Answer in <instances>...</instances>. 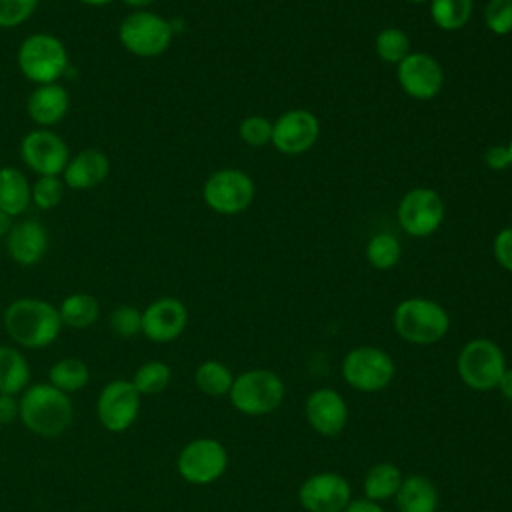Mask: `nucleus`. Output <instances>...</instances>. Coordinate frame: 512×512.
<instances>
[{
    "mask_svg": "<svg viewBox=\"0 0 512 512\" xmlns=\"http://www.w3.org/2000/svg\"><path fill=\"white\" fill-rule=\"evenodd\" d=\"M4 330L10 340L26 350H42L54 344L62 332L58 306L42 298L22 296L4 310Z\"/></svg>",
    "mask_w": 512,
    "mask_h": 512,
    "instance_id": "obj_1",
    "label": "nucleus"
},
{
    "mask_svg": "<svg viewBox=\"0 0 512 512\" xmlns=\"http://www.w3.org/2000/svg\"><path fill=\"white\" fill-rule=\"evenodd\" d=\"M20 422L40 438L62 436L74 418V406L66 392L50 382H34L20 394Z\"/></svg>",
    "mask_w": 512,
    "mask_h": 512,
    "instance_id": "obj_2",
    "label": "nucleus"
},
{
    "mask_svg": "<svg viewBox=\"0 0 512 512\" xmlns=\"http://www.w3.org/2000/svg\"><path fill=\"white\" fill-rule=\"evenodd\" d=\"M392 326L404 342L430 346L448 334L450 316L440 302L424 296H412L396 304L392 312Z\"/></svg>",
    "mask_w": 512,
    "mask_h": 512,
    "instance_id": "obj_3",
    "label": "nucleus"
},
{
    "mask_svg": "<svg viewBox=\"0 0 512 512\" xmlns=\"http://www.w3.org/2000/svg\"><path fill=\"white\" fill-rule=\"evenodd\" d=\"M16 64L28 82L36 86L52 84L68 70V50L58 36L50 32H34L20 42Z\"/></svg>",
    "mask_w": 512,
    "mask_h": 512,
    "instance_id": "obj_4",
    "label": "nucleus"
},
{
    "mask_svg": "<svg viewBox=\"0 0 512 512\" xmlns=\"http://www.w3.org/2000/svg\"><path fill=\"white\" fill-rule=\"evenodd\" d=\"M286 396L284 380L268 368H250L234 376L228 400L244 416H266L280 408Z\"/></svg>",
    "mask_w": 512,
    "mask_h": 512,
    "instance_id": "obj_5",
    "label": "nucleus"
},
{
    "mask_svg": "<svg viewBox=\"0 0 512 512\" xmlns=\"http://www.w3.org/2000/svg\"><path fill=\"white\" fill-rule=\"evenodd\" d=\"M506 364L504 350L490 338L468 340L456 358V372L462 384L474 392L496 390Z\"/></svg>",
    "mask_w": 512,
    "mask_h": 512,
    "instance_id": "obj_6",
    "label": "nucleus"
},
{
    "mask_svg": "<svg viewBox=\"0 0 512 512\" xmlns=\"http://www.w3.org/2000/svg\"><path fill=\"white\" fill-rule=\"evenodd\" d=\"M174 38V26L164 16L150 10H136L122 18L118 40L136 58L162 56Z\"/></svg>",
    "mask_w": 512,
    "mask_h": 512,
    "instance_id": "obj_7",
    "label": "nucleus"
},
{
    "mask_svg": "<svg viewBox=\"0 0 512 512\" xmlns=\"http://www.w3.org/2000/svg\"><path fill=\"white\" fill-rule=\"evenodd\" d=\"M340 372L350 388L374 394L392 384L396 364L392 356L378 346H356L344 354Z\"/></svg>",
    "mask_w": 512,
    "mask_h": 512,
    "instance_id": "obj_8",
    "label": "nucleus"
},
{
    "mask_svg": "<svg viewBox=\"0 0 512 512\" xmlns=\"http://www.w3.org/2000/svg\"><path fill=\"white\" fill-rule=\"evenodd\" d=\"M228 468V450L216 438H194L176 456L180 478L194 486H208L222 478Z\"/></svg>",
    "mask_w": 512,
    "mask_h": 512,
    "instance_id": "obj_9",
    "label": "nucleus"
},
{
    "mask_svg": "<svg viewBox=\"0 0 512 512\" xmlns=\"http://www.w3.org/2000/svg\"><path fill=\"white\" fill-rule=\"evenodd\" d=\"M254 180L240 168H220L202 184V198L210 210L222 216L244 212L254 200Z\"/></svg>",
    "mask_w": 512,
    "mask_h": 512,
    "instance_id": "obj_10",
    "label": "nucleus"
},
{
    "mask_svg": "<svg viewBox=\"0 0 512 512\" xmlns=\"http://www.w3.org/2000/svg\"><path fill=\"white\" fill-rule=\"evenodd\" d=\"M142 408V394L132 380L116 378L102 386L96 400V416L102 428L114 434L126 432L138 418Z\"/></svg>",
    "mask_w": 512,
    "mask_h": 512,
    "instance_id": "obj_11",
    "label": "nucleus"
},
{
    "mask_svg": "<svg viewBox=\"0 0 512 512\" xmlns=\"http://www.w3.org/2000/svg\"><path fill=\"white\" fill-rule=\"evenodd\" d=\"M444 200L432 188L408 190L396 208L400 228L414 238L432 236L444 222Z\"/></svg>",
    "mask_w": 512,
    "mask_h": 512,
    "instance_id": "obj_12",
    "label": "nucleus"
},
{
    "mask_svg": "<svg viewBox=\"0 0 512 512\" xmlns=\"http://www.w3.org/2000/svg\"><path fill=\"white\" fill-rule=\"evenodd\" d=\"M20 158L36 176H62L70 160V148L52 128H34L20 142Z\"/></svg>",
    "mask_w": 512,
    "mask_h": 512,
    "instance_id": "obj_13",
    "label": "nucleus"
},
{
    "mask_svg": "<svg viewBox=\"0 0 512 512\" xmlns=\"http://www.w3.org/2000/svg\"><path fill=\"white\" fill-rule=\"evenodd\" d=\"M352 500V486L338 472H316L298 486V502L306 512H344Z\"/></svg>",
    "mask_w": 512,
    "mask_h": 512,
    "instance_id": "obj_14",
    "label": "nucleus"
},
{
    "mask_svg": "<svg viewBox=\"0 0 512 512\" xmlns=\"http://www.w3.org/2000/svg\"><path fill=\"white\" fill-rule=\"evenodd\" d=\"M320 136L318 118L304 108L286 110L272 122V146L286 156L308 152Z\"/></svg>",
    "mask_w": 512,
    "mask_h": 512,
    "instance_id": "obj_15",
    "label": "nucleus"
},
{
    "mask_svg": "<svg viewBox=\"0 0 512 512\" xmlns=\"http://www.w3.org/2000/svg\"><path fill=\"white\" fill-rule=\"evenodd\" d=\"M396 78L404 94L414 100H432L444 86V70L440 62L426 52H410L396 64Z\"/></svg>",
    "mask_w": 512,
    "mask_h": 512,
    "instance_id": "obj_16",
    "label": "nucleus"
},
{
    "mask_svg": "<svg viewBox=\"0 0 512 512\" xmlns=\"http://www.w3.org/2000/svg\"><path fill=\"white\" fill-rule=\"evenodd\" d=\"M188 324V308L174 296H160L142 310V334L156 344H168L182 336Z\"/></svg>",
    "mask_w": 512,
    "mask_h": 512,
    "instance_id": "obj_17",
    "label": "nucleus"
},
{
    "mask_svg": "<svg viewBox=\"0 0 512 512\" xmlns=\"http://www.w3.org/2000/svg\"><path fill=\"white\" fill-rule=\"evenodd\" d=\"M304 416L316 434L334 438L348 424V404L338 390L316 388L306 396Z\"/></svg>",
    "mask_w": 512,
    "mask_h": 512,
    "instance_id": "obj_18",
    "label": "nucleus"
},
{
    "mask_svg": "<svg viewBox=\"0 0 512 512\" xmlns=\"http://www.w3.org/2000/svg\"><path fill=\"white\" fill-rule=\"evenodd\" d=\"M48 244L50 236L46 226L34 218L12 224L10 232L6 234V252L10 260L22 268L40 264L48 252Z\"/></svg>",
    "mask_w": 512,
    "mask_h": 512,
    "instance_id": "obj_19",
    "label": "nucleus"
},
{
    "mask_svg": "<svg viewBox=\"0 0 512 512\" xmlns=\"http://www.w3.org/2000/svg\"><path fill=\"white\" fill-rule=\"evenodd\" d=\"M70 110V94L58 84L36 86L26 98V114L36 128H52L60 124Z\"/></svg>",
    "mask_w": 512,
    "mask_h": 512,
    "instance_id": "obj_20",
    "label": "nucleus"
},
{
    "mask_svg": "<svg viewBox=\"0 0 512 512\" xmlns=\"http://www.w3.org/2000/svg\"><path fill=\"white\" fill-rule=\"evenodd\" d=\"M110 174V158L100 148H84L70 156L62 180L70 190H92L100 186Z\"/></svg>",
    "mask_w": 512,
    "mask_h": 512,
    "instance_id": "obj_21",
    "label": "nucleus"
},
{
    "mask_svg": "<svg viewBox=\"0 0 512 512\" xmlns=\"http://www.w3.org/2000/svg\"><path fill=\"white\" fill-rule=\"evenodd\" d=\"M398 512H436L440 494L436 484L424 474H408L394 496Z\"/></svg>",
    "mask_w": 512,
    "mask_h": 512,
    "instance_id": "obj_22",
    "label": "nucleus"
},
{
    "mask_svg": "<svg viewBox=\"0 0 512 512\" xmlns=\"http://www.w3.org/2000/svg\"><path fill=\"white\" fill-rule=\"evenodd\" d=\"M32 204V184L26 174L14 166L0 168V212L10 218L20 216Z\"/></svg>",
    "mask_w": 512,
    "mask_h": 512,
    "instance_id": "obj_23",
    "label": "nucleus"
},
{
    "mask_svg": "<svg viewBox=\"0 0 512 512\" xmlns=\"http://www.w3.org/2000/svg\"><path fill=\"white\" fill-rule=\"evenodd\" d=\"M30 378L28 358L16 346L0 344V392L18 396L30 386Z\"/></svg>",
    "mask_w": 512,
    "mask_h": 512,
    "instance_id": "obj_24",
    "label": "nucleus"
},
{
    "mask_svg": "<svg viewBox=\"0 0 512 512\" xmlns=\"http://www.w3.org/2000/svg\"><path fill=\"white\" fill-rule=\"evenodd\" d=\"M402 470L392 464V462H376L372 464L366 474H364V480H362V492H364V498L372 500V502H386V500H392L402 484Z\"/></svg>",
    "mask_w": 512,
    "mask_h": 512,
    "instance_id": "obj_25",
    "label": "nucleus"
},
{
    "mask_svg": "<svg viewBox=\"0 0 512 512\" xmlns=\"http://www.w3.org/2000/svg\"><path fill=\"white\" fill-rule=\"evenodd\" d=\"M62 326L72 330H86L100 318V302L88 292H72L58 304Z\"/></svg>",
    "mask_w": 512,
    "mask_h": 512,
    "instance_id": "obj_26",
    "label": "nucleus"
},
{
    "mask_svg": "<svg viewBox=\"0 0 512 512\" xmlns=\"http://www.w3.org/2000/svg\"><path fill=\"white\" fill-rule=\"evenodd\" d=\"M88 380H90V370L86 362L76 356L60 358L48 370V382L66 394L82 390L88 384Z\"/></svg>",
    "mask_w": 512,
    "mask_h": 512,
    "instance_id": "obj_27",
    "label": "nucleus"
},
{
    "mask_svg": "<svg viewBox=\"0 0 512 512\" xmlns=\"http://www.w3.org/2000/svg\"><path fill=\"white\" fill-rule=\"evenodd\" d=\"M232 382V370L220 360H204L194 370V384L206 396H228Z\"/></svg>",
    "mask_w": 512,
    "mask_h": 512,
    "instance_id": "obj_28",
    "label": "nucleus"
},
{
    "mask_svg": "<svg viewBox=\"0 0 512 512\" xmlns=\"http://www.w3.org/2000/svg\"><path fill=\"white\" fill-rule=\"evenodd\" d=\"M474 0H430L432 22L446 32H456L472 18Z\"/></svg>",
    "mask_w": 512,
    "mask_h": 512,
    "instance_id": "obj_29",
    "label": "nucleus"
},
{
    "mask_svg": "<svg viewBox=\"0 0 512 512\" xmlns=\"http://www.w3.org/2000/svg\"><path fill=\"white\" fill-rule=\"evenodd\" d=\"M402 258V244L394 234L378 232L366 244V260L376 270H390Z\"/></svg>",
    "mask_w": 512,
    "mask_h": 512,
    "instance_id": "obj_30",
    "label": "nucleus"
},
{
    "mask_svg": "<svg viewBox=\"0 0 512 512\" xmlns=\"http://www.w3.org/2000/svg\"><path fill=\"white\" fill-rule=\"evenodd\" d=\"M170 380H172V370L162 360H148L140 364L132 376V384L142 396H154L164 392Z\"/></svg>",
    "mask_w": 512,
    "mask_h": 512,
    "instance_id": "obj_31",
    "label": "nucleus"
},
{
    "mask_svg": "<svg viewBox=\"0 0 512 512\" xmlns=\"http://www.w3.org/2000/svg\"><path fill=\"white\" fill-rule=\"evenodd\" d=\"M374 50H376V56L388 64H400L412 52L408 34L396 26L382 28L376 34Z\"/></svg>",
    "mask_w": 512,
    "mask_h": 512,
    "instance_id": "obj_32",
    "label": "nucleus"
},
{
    "mask_svg": "<svg viewBox=\"0 0 512 512\" xmlns=\"http://www.w3.org/2000/svg\"><path fill=\"white\" fill-rule=\"evenodd\" d=\"M108 328L118 338H134L142 334V310L132 304L116 306L108 316Z\"/></svg>",
    "mask_w": 512,
    "mask_h": 512,
    "instance_id": "obj_33",
    "label": "nucleus"
},
{
    "mask_svg": "<svg viewBox=\"0 0 512 512\" xmlns=\"http://www.w3.org/2000/svg\"><path fill=\"white\" fill-rule=\"evenodd\" d=\"M64 190L60 176H38L32 184V204L38 210H52L64 200Z\"/></svg>",
    "mask_w": 512,
    "mask_h": 512,
    "instance_id": "obj_34",
    "label": "nucleus"
},
{
    "mask_svg": "<svg viewBox=\"0 0 512 512\" xmlns=\"http://www.w3.org/2000/svg\"><path fill=\"white\" fill-rule=\"evenodd\" d=\"M238 136L246 146H266L272 142V122L260 114L246 116L238 126Z\"/></svg>",
    "mask_w": 512,
    "mask_h": 512,
    "instance_id": "obj_35",
    "label": "nucleus"
},
{
    "mask_svg": "<svg viewBox=\"0 0 512 512\" xmlns=\"http://www.w3.org/2000/svg\"><path fill=\"white\" fill-rule=\"evenodd\" d=\"M482 16L492 34L506 36L512 32V0H488Z\"/></svg>",
    "mask_w": 512,
    "mask_h": 512,
    "instance_id": "obj_36",
    "label": "nucleus"
},
{
    "mask_svg": "<svg viewBox=\"0 0 512 512\" xmlns=\"http://www.w3.org/2000/svg\"><path fill=\"white\" fill-rule=\"evenodd\" d=\"M40 0H0V28L12 30L32 18Z\"/></svg>",
    "mask_w": 512,
    "mask_h": 512,
    "instance_id": "obj_37",
    "label": "nucleus"
},
{
    "mask_svg": "<svg viewBox=\"0 0 512 512\" xmlns=\"http://www.w3.org/2000/svg\"><path fill=\"white\" fill-rule=\"evenodd\" d=\"M492 252L498 266L504 268L506 272H512V226H506L496 232L492 242Z\"/></svg>",
    "mask_w": 512,
    "mask_h": 512,
    "instance_id": "obj_38",
    "label": "nucleus"
},
{
    "mask_svg": "<svg viewBox=\"0 0 512 512\" xmlns=\"http://www.w3.org/2000/svg\"><path fill=\"white\" fill-rule=\"evenodd\" d=\"M484 164L494 170V172H500V170H506V168H512V156H510V150L508 146L504 144H492L484 150Z\"/></svg>",
    "mask_w": 512,
    "mask_h": 512,
    "instance_id": "obj_39",
    "label": "nucleus"
},
{
    "mask_svg": "<svg viewBox=\"0 0 512 512\" xmlns=\"http://www.w3.org/2000/svg\"><path fill=\"white\" fill-rule=\"evenodd\" d=\"M20 416V400L14 394L0 392V424H12Z\"/></svg>",
    "mask_w": 512,
    "mask_h": 512,
    "instance_id": "obj_40",
    "label": "nucleus"
},
{
    "mask_svg": "<svg viewBox=\"0 0 512 512\" xmlns=\"http://www.w3.org/2000/svg\"><path fill=\"white\" fill-rule=\"evenodd\" d=\"M344 512H386V510L382 508V504L362 496V498H352L350 504L344 508Z\"/></svg>",
    "mask_w": 512,
    "mask_h": 512,
    "instance_id": "obj_41",
    "label": "nucleus"
},
{
    "mask_svg": "<svg viewBox=\"0 0 512 512\" xmlns=\"http://www.w3.org/2000/svg\"><path fill=\"white\" fill-rule=\"evenodd\" d=\"M496 390H500V394H502L508 402H512V368H506V370H504V374H502V378H500Z\"/></svg>",
    "mask_w": 512,
    "mask_h": 512,
    "instance_id": "obj_42",
    "label": "nucleus"
},
{
    "mask_svg": "<svg viewBox=\"0 0 512 512\" xmlns=\"http://www.w3.org/2000/svg\"><path fill=\"white\" fill-rule=\"evenodd\" d=\"M156 0H122V4H126L128 8H132V12L136 10H146L148 6H152Z\"/></svg>",
    "mask_w": 512,
    "mask_h": 512,
    "instance_id": "obj_43",
    "label": "nucleus"
},
{
    "mask_svg": "<svg viewBox=\"0 0 512 512\" xmlns=\"http://www.w3.org/2000/svg\"><path fill=\"white\" fill-rule=\"evenodd\" d=\"M12 228V218L4 212H0V236H6Z\"/></svg>",
    "mask_w": 512,
    "mask_h": 512,
    "instance_id": "obj_44",
    "label": "nucleus"
},
{
    "mask_svg": "<svg viewBox=\"0 0 512 512\" xmlns=\"http://www.w3.org/2000/svg\"><path fill=\"white\" fill-rule=\"evenodd\" d=\"M80 4H84V6H94V8H100V6H106V4H110V2H114V0H78Z\"/></svg>",
    "mask_w": 512,
    "mask_h": 512,
    "instance_id": "obj_45",
    "label": "nucleus"
},
{
    "mask_svg": "<svg viewBox=\"0 0 512 512\" xmlns=\"http://www.w3.org/2000/svg\"><path fill=\"white\" fill-rule=\"evenodd\" d=\"M408 2H412V4H422V2H430V0H408Z\"/></svg>",
    "mask_w": 512,
    "mask_h": 512,
    "instance_id": "obj_46",
    "label": "nucleus"
},
{
    "mask_svg": "<svg viewBox=\"0 0 512 512\" xmlns=\"http://www.w3.org/2000/svg\"><path fill=\"white\" fill-rule=\"evenodd\" d=\"M506 146H508V150H510V156H512V136H510V142H508Z\"/></svg>",
    "mask_w": 512,
    "mask_h": 512,
    "instance_id": "obj_47",
    "label": "nucleus"
}]
</instances>
